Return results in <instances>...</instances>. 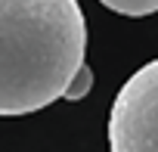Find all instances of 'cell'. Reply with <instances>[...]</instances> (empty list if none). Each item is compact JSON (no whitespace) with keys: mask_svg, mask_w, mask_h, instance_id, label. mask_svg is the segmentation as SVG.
<instances>
[{"mask_svg":"<svg viewBox=\"0 0 158 152\" xmlns=\"http://www.w3.org/2000/svg\"><path fill=\"white\" fill-rule=\"evenodd\" d=\"M112 152H158V59L136 68L109 112Z\"/></svg>","mask_w":158,"mask_h":152,"instance_id":"cell-2","label":"cell"},{"mask_svg":"<svg viewBox=\"0 0 158 152\" xmlns=\"http://www.w3.org/2000/svg\"><path fill=\"white\" fill-rule=\"evenodd\" d=\"M102 6L121 16H152L158 13V0H99Z\"/></svg>","mask_w":158,"mask_h":152,"instance_id":"cell-3","label":"cell"},{"mask_svg":"<svg viewBox=\"0 0 158 152\" xmlns=\"http://www.w3.org/2000/svg\"><path fill=\"white\" fill-rule=\"evenodd\" d=\"M90 87H93V71H90V65L84 62L81 65V71L71 78V84H68V90H65V99H84L87 93H90Z\"/></svg>","mask_w":158,"mask_h":152,"instance_id":"cell-4","label":"cell"},{"mask_svg":"<svg viewBox=\"0 0 158 152\" xmlns=\"http://www.w3.org/2000/svg\"><path fill=\"white\" fill-rule=\"evenodd\" d=\"M87 56L77 0H0V115H28L65 96Z\"/></svg>","mask_w":158,"mask_h":152,"instance_id":"cell-1","label":"cell"}]
</instances>
